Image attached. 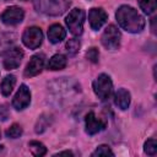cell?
<instances>
[{
  "label": "cell",
  "mask_w": 157,
  "mask_h": 157,
  "mask_svg": "<svg viewBox=\"0 0 157 157\" xmlns=\"http://www.w3.org/2000/svg\"><path fill=\"white\" fill-rule=\"evenodd\" d=\"M16 40V36L10 32L0 31V55L6 53Z\"/></svg>",
  "instance_id": "cell-15"
},
{
  "label": "cell",
  "mask_w": 157,
  "mask_h": 157,
  "mask_svg": "<svg viewBox=\"0 0 157 157\" xmlns=\"http://www.w3.org/2000/svg\"><path fill=\"white\" fill-rule=\"evenodd\" d=\"M54 156H74V153H72V152H70V151H63V152L55 153Z\"/></svg>",
  "instance_id": "cell-27"
},
{
  "label": "cell",
  "mask_w": 157,
  "mask_h": 157,
  "mask_svg": "<svg viewBox=\"0 0 157 157\" xmlns=\"http://www.w3.org/2000/svg\"><path fill=\"white\" fill-rule=\"evenodd\" d=\"M85 126H86V132L88 135H94L104 130L107 126V123L101 118H98L94 114V112H90L85 118Z\"/></svg>",
  "instance_id": "cell-10"
},
{
  "label": "cell",
  "mask_w": 157,
  "mask_h": 157,
  "mask_svg": "<svg viewBox=\"0 0 157 157\" xmlns=\"http://www.w3.org/2000/svg\"><path fill=\"white\" fill-rule=\"evenodd\" d=\"M80 47H81V43L77 38H72V39H69L66 42V52L70 54V55H75L78 50H80Z\"/></svg>",
  "instance_id": "cell-20"
},
{
  "label": "cell",
  "mask_w": 157,
  "mask_h": 157,
  "mask_svg": "<svg viewBox=\"0 0 157 157\" xmlns=\"http://www.w3.org/2000/svg\"><path fill=\"white\" fill-rule=\"evenodd\" d=\"M49 118H47L45 115H42L38 120H37V124H36V132H43L47 128H48V125H49Z\"/></svg>",
  "instance_id": "cell-24"
},
{
  "label": "cell",
  "mask_w": 157,
  "mask_h": 157,
  "mask_svg": "<svg viewBox=\"0 0 157 157\" xmlns=\"http://www.w3.org/2000/svg\"><path fill=\"white\" fill-rule=\"evenodd\" d=\"M44 59L45 58L43 54H34L27 63L23 75L26 77H33V76L40 74V71L44 67Z\"/></svg>",
  "instance_id": "cell-11"
},
{
  "label": "cell",
  "mask_w": 157,
  "mask_h": 157,
  "mask_svg": "<svg viewBox=\"0 0 157 157\" xmlns=\"http://www.w3.org/2000/svg\"><path fill=\"white\" fill-rule=\"evenodd\" d=\"M65 66H66V58H65V55H63V54H55V55H53V56L49 59L48 64H47L48 70H53V71H55V70H61V69H64Z\"/></svg>",
  "instance_id": "cell-16"
},
{
  "label": "cell",
  "mask_w": 157,
  "mask_h": 157,
  "mask_svg": "<svg viewBox=\"0 0 157 157\" xmlns=\"http://www.w3.org/2000/svg\"><path fill=\"white\" fill-rule=\"evenodd\" d=\"M22 1H27V0H22Z\"/></svg>",
  "instance_id": "cell-28"
},
{
  "label": "cell",
  "mask_w": 157,
  "mask_h": 157,
  "mask_svg": "<svg viewBox=\"0 0 157 157\" xmlns=\"http://www.w3.org/2000/svg\"><path fill=\"white\" fill-rule=\"evenodd\" d=\"M144 151H145V153H147L150 156L156 155V152H157V141L155 139H148L144 145Z\"/></svg>",
  "instance_id": "cell-22"
},
{
  "label": "cell",
  "mask_w": 157,
  "mask_h": 157,
  "mask_svg": "<svg viewBox=\"0 0 157 157\" xmlns=\"http://www.w3.org/2000/svg\"><path fill=\"white\" fill-rule=\"evenodd\" d=\"M16 85V77L13 75H7L2 81H1V85H0V91L4 96H9L13 87Z\"/></svg>",
  "instance_id": "cell-17"
},
{
  "label": "cell",
  "mask_w": 157,
  "mask_h": 157,
  "mask_svg": "<svg viewBox=\"0 0 157 157\" xmlns=\"http://www.w3.org/2000/svg\"><path fill=\"white\" fill-rule=\"evenodd\" d=\"M139 5H140V9L147 13V15H151L156 11L157 9V2L156 0H140L139 1Z\"/></svg>",
  "instance_id": "cell-19"
},
{
  "label": "cell",
  "mask_w": 157,
  "mask_h": 157,
  "mask_svg": "<svg viewBox=\"0 0 157 157\" xmlns=\"http://www.w3.org/2000/svg\"><path fill=\"white\" fill-rule=\"evenodd\" d=\"M7 118H9V109H7L6 105L1 104V105H0V120L5 121Z\"/></svg>",
  "instance_id": "cell-26"
},
{
  "label": "cell",
  "mask_w": 157,
  "mask_h": 157,
  "mask_svg": "<svg viewBox=\"0 0 157 157\" xmlns=\"http://www.w3.org/2000/svg\"><path fill=\"white\" fill-rule=\"evenodd\" d=\"M108 20L107 12L102 7H93L88 12V21L92 29L98 31Z\"/></svg>",
  "instance_id": "cell-12"
},
{
  "label": "cell",
  "mask_w": 157,
  "mask_h": 157,
  "mask_svg": "<svg viewBox=\"0 0 157 157\" xmlns=\"http://www.w3.org/2000/svg\"><path fill=\"white\" fill-rule=\"evenodd\" d=\"M22 132H23V130H22V128L18 125V124H12L7 130H6V136L7 137H10V139H17V137H20L21 135H22Z\"/></svg>",
  "instance_id": "cell-21"
},
{
  "label": "cell",
  "mask_w": 157,
  "mask_h": 157,
  "mask_svg": "<svg viewBox=\"0 0 157 157\" xmlns=\"http://www.w3.org/2000/svg\"><path fill=\"white\" fill-rule=\"evenodd\" d=\"M119 26L130 33H139L145 27V18L129 5H121L115 12Z\"/></svg>",
  "instance_id": "cell-1"
},
{
  "label": "cell",
  "mask_w": 157,
  "mask_h": 157,
  "mask_svg": "<svg viewBox=\"0 0 157 157\" xmlns=\"http://www.w3.org/2000/svg\"><path fill=\"white\" fill-rule=\"evenodd\" d=\"M23 17H25L23 9L18 7V6H10L1 13L0 20L2 23L7 25V26H15V25L21 23L23 21Z\"/></svg>",
  "instance_id": "cell-7"
},
{
  "label": "cell",
  "mask_w": 157,
  "mask_h": 157,
  "mask_svg": "<svg viewBox=\"0 0 157 157\" xmlns=\"http://www.w3.org/2000/svg\"><path fill=\"white\" fill-rule=\"evenodd\" d=\"M28 148H29L31 153L33 156H36V157H42V156H44L47 153V147L42 142L36 141V140L28 142Z\"/></svg>",
  "instance_id": "cell-18"
},
{
  "label": "cell",
  "mask_w": 157,
  "mask_h": 157,
  "mask_svg": "<svg viewBox=\"0 0 157 157\" xmlns=\"http://www.w3.org/2000/svg\"><path fill=\"white\" fill-rule=\"evenodd\" d=\"M120 39H121L120 31L114 25H109L104 29V32L101 37V42H102L103 47L105 49H109V50L118 49L120 45Z\"/></svg>",
  "instance_id": "cell-5"
},
{
  "label": "cell",
  "mask_w": 157,
  "mask_h": 157,
  "mask_svg": "<svg viewBox=\"0 0 157 157\" xmlns=\"http://www.w3.org/2000/svg\"><path fill=\"white\" fill-rule=\"evenodd\" d=\"M86 56L90 61L92 63H97L98 61V58H99V53H98V49L97 48H90L87 52H86Z\"/></svg>",
  "instance_id": "cell-25"
},
{
  "label": "cell",
  "mask_w": 157,
  "mask_h": 157,
  "mask_svg": "<svg viewBox=\"0 0 157 157\" xmlns=\"http://www.w3.org/2000/svg\"><path fill=\"white\" fill-rule=\"evenodd\" d=\"M43 40V32L39 27L32 26L25 29L22 34V42L23 44L29 49H37Z\"/></svg>",
  "instance_id": "cell-6"
},
{
  "label": "cell",
  "mask_w": 157,
  "mask_h": 157,
  "mask_svg": "<svg viewBox=\"0 0 157 157\" xmlns=\"http://www.w3.org/2000/svg\"><path fill=\"white\" fill-rule=\"evenodd\" d=\"M65 37H66V32H65V29L63 28L61 25L54 23V25H52L49 27V29H48V38H49V40L52 43L56 44V43L61 42Z\"/></svg>",
  "instance_id": "cell-14"
},
{
  "label": "cell",
  "mask_w": 157,
  "mask_h": 157,
  "mask_svg": "<svg viewBox=\"0 0 157 157\" xmlns=\"http://www.w3.org/2000/svg\"><path fill=\"white\" fill-rule=\"evenodd\" d=\"M66 26L69 31L74 36H80L83 32V22H85V11L82 9H74L69 12L65 18Z\"/></svg>",
  "instance_id": "cell-3"
},
{
  "label": "cell",
  "mask_w": 157,
  "mask_h": 157,
  "mask_svg": "<svg viewBox=\"0 0 157 157\" xmlns=\"http://www.w3.org/2000/svg\"><path fill=\"white\" fill-rule=\"evenodd\" d=\"M130 93L129 91H126L125 88H119L117 92H115V96H114V103L118 108H120L121 110H125L129 108L130 105Z\"/></svg>",
  "instance_id": "cell-13"
},
{
  "label": "cell",
  "mask_w": 157,
  "mask_h": 157,
  "mask_svg": "<svg viewBox=\"0 0 157 157\" xmlns=\"http://www.w3.org/2000/svg\"><path fill=\"white\" fill-rule=\"evenodd\" d=\"M70 0H33L34 9L38 12L49 16H59L70 6Z\"/></svg>",
  "instance_id": "cell-2"
},
{
  "label": "cell",
  "mask_w": 157,
  "mask_h": 157,
  "mask_svg": "<svg viewBox=\"0 0 157 157\" xmlns=\"http://www.w3.org/2000/svg\"><path fill=\"white\" fill-rule=\"evenodd\" d=\"M112 90H113V82L107 74L98 75V77L93 81V91L101 101L108 99L112 94Z\"/></svg>",
  "instance_id": "cell-4"
},
{
  "label": "cell",
  "mask_w": 157,
  "mask_h": 157,
  "mask_svg": "<svg viewBox=\"0 0 157 157\" xmlns=\"http://www.w3.org/2000/svg\"><path fill=\"white\" fill-rule=\"evenodd\" d=\"M92 156H114V153L108 145H101L92 152Z\"/></svg>",
  "instance_id": "cell-23"
},
{
  "label": "cell",
  "mask_w": 157,
  "mask_h": 157,
  "mask_svg": "<svg viewBox=\"0 0 157 157\" xmlns=\"http://www.w3.org/2000/svg\"><path fill=\"white\" fill-rule=\"evenodd\" d=\"M29 103H31L29 88L26 85H21L12 99V105L16 110H23L25 108H27L29 105Z\"/></svg>",
  "instance_id": "cell-9"
},
{
  "label": "cell",
  "mask_w": 157,
  "mask_h": 157,
  "mask_svg": "<svg viewBox=\"0 0 157 157\" xmlns=\"http://www.w3.org/2000/svg\"><path fill=\"white\" fill-rule=\"evenodd\" d=\"M23 50L21 48H17V47H13L11 49H9L6 53H5V56H4V67L6 70H13V69H17L23 59Z\"/></svg>",
  "instance_id": "cell-8"
}]
</instances>
